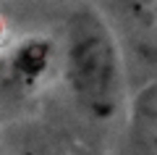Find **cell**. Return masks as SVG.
<instances>
[{
    "label": "cell",
    "mask_w": 157,
    "mask_h": 155,
    "mask_svg": "<svg viewBox=\"0 0 157 155\" xmlns=\"http://www.w3.org/2000/svg\"><path fill=\"white\" fill-rule=\"evenodd\" d=\"M68 71H71V84L89 103V108L110 111L115 58L110 50V39L97 18H86L71 27Z\"/></svg>",
    "instance_id": "6da1fadb"
},
{
    "label": "cell",
    "mask_w": 157,
    "mask_h": 155,
    "mask_svg": "<svg viewBox=\"0 0 157 155\" xmlns=\"http://www.w3.org/2000/svg\"><path fill=\"white\" fill-rule=\"evenodd\" d=\"M50 61V47L45 42H24L21 47L8 58V66H13V76L24 82H34V76L45 71Z\"/></svg>",
    "instance_id": "7a4b0ae2"
},
{
    "label": "cell",
    "mask_w": 157,
    "mask_h": 155,
    "mask_svg": "<svg viewBox=\"0 0 157 155\" xmlns=\"http://www.w3.org/2000/svg\"><path fill=\"white\" fill-rule=\"evenodd\" d=\"M131 13H134V27H139L149 39H157V0H131Z\"/></svg>",
    "instance_id": "3957f363"
},
{
    "label": "cell",
    "mask_w": 157,
    "mask_h": 155,
    "mask_svg": "<svg viewBox=\"0 0 157 155\" xmlns=\"http://www.w3.org/2000/svg\"><path fill=\"white\" fill-rule=\"evenodd\" d=\"M141 116H144V121H141V134L147 137V145H149V150L157 155V92L152 100H144V105H141Z\"/></svg>",
    "instance_id": "277c9868"
},
{
    "label": "cell",
    "mask_w": 157,
    "mask_h": 155,
    "mask_svg": "<svg viewBox=\"0 0 157 155\" xmlns=\"http://www.w3.org/2000/svg\"><path fill=\"white\" fill-rule=\"evenodd\" d=\"M0 32H3V24H0Z\"/></svg>",
    "instance_id": "5b68a950"
}]
</instances>
